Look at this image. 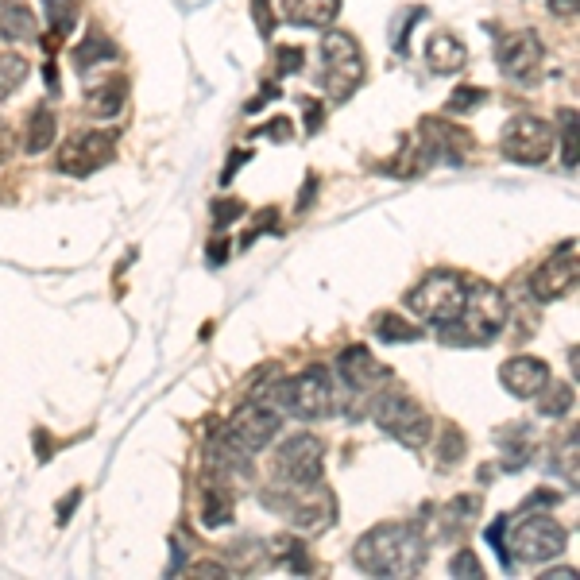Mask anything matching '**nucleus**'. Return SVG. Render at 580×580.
I'll list each match as a JSON object with an SVG mask.
<instances>
[{
    "mask_svg": "<svg viewBox=\"0 0 580 580\" xmlns=\"http://www.w3.org/2000/svg\"><path fill=\"white\" fill-rule=\"evenodd\" d=\"M271 97H279V86H267L260 93V97H256V101H252V105H248V113H260L263 105H267V101H271Z\"/></svg>",
    "mask_w": 580,
    "mask_h": 580,
    "instance_id": "47",
    "label": "nucleus"
},
{
    "mask_svg": "<svg viewBox=\"0 0 580 580\" xmlns=\"http://www.w3.org/2000/svg\"><path fill=\"white\" fill-rule=\"evenodd\" d=\"M12 151H16V136H12V124H8V120H0V163H8V159H12Z\"/></svg>",
    "mask_w": 580,
    "mask_h": 580,
    "instance_id": "40",
    "label": "nucleus"
},
{
    "mask_svg": "<svg viewBox=\"0 0 580 580\" xmlns=\"http://www.w3.org/2000/svg\"><path fill=\"white\" fill-rule=\"evenodd\" d=\"M190 577H225V569L217 561H202V565H190Z\"/></svg>",
    "mask_w": 580,
    "mask_h": 580,
    "instance_id": "45",
    "label": "nucleus"
},
{
    "mask_svg": "<svg viewBox=\"0 0 580 580\" xmlns=\"http://www.w3.org/2000/svg\"><path fill=\"white\" fill-rule=\"evenodd\" d=\"M337 368H341V376H345L348 391H356V395H368L379 379H383V368L372 360V352L364 345L345 348V352L337 356Z\"/></svg>",
    "mask_w": 580,
    "mask_h": 580,
    "instance_id": "16",
    "label": "nucleus"
},
{
    "mask_svg": "<svg viewBox=\"0 0 580 580\" xmlns=\"http://www.w3.org/2000/svg\"><path fill=\"white\" fill-rule=\"evenodd\" d=\"M577 275H580L577 244L569 240L565 248H557L550 260H546L542 267H538V271H534V279H530V290H534V298H538V302H557V298L573 294V287H577Z\"/></svg>",
    "mask_w": 580,
    "mask_h": 580,
    "instance_id": "14",
    "label": "nucleus"
},
{
    "mask_svg": "<svg viewBox=\"0 0 580 580\" xmlns=\"http://www.w3.org/2000/svg\"><path fill=\"white\" fill-rule=\"evenodd\" d=\"M205 260H209V267H221L229 260V236H213L209 248H205Z\"/></svg>",
    "mask_w": 580,
    "mask_h": 580,
    "instance_id": "37",
    "label": "nucleus"
},
{
    "mask_svg": "<svg viewBox=\"0 0 580 580\" xmlns=\"http://www.w3.org/2000/svg\"><path fill=\"white\" fill-rule=\"evenodd\" d=\"M279 12L298 28H325L329 20H337L341 0H279Z\"/></svg>",
    "mask_w": 580,
    "mask_h": 580,
    "instance_id": "17",
    "label": "nucleus"
},
{
    "mask_svg": "<svg viewBox=\"0 0 580 580\" xmlns=\"http://www.w3.org/2000/svg\"><path fill=\"white\" fill-rule=\"evenodd\" d=\"M577 4L580 0H550V12L557 20H577Z\"/></svg>",
    "mask_w": 580,
    "mask_h": 580,
    "instance_id": "43",
    "label": "nucleus"
},
{
    "mask_svg": "<svg viewBox=\"0 0 580 580\" xmlns=\"http://www.w3.org/2000/svg\"><path fill=\"white\" fill-rule=\"evenodd\" d=\"M565 542H569L565 526L557 519H550V515H530L515 530V553H519L522 561H530V565L557 557V553L565 550Z\"/></svg>",
    "mask_w": 580,
    "mask_h": 580,
    "instance_id": "13",
    "label": "nucleus"
},
{
    "mask_svg": "<svg viewBox=\"0 0 580 580\" xmlns=\"http://www.w3.org/2000/svg\"><path fill=\"white\" fill-rule=\"evenodd\" d=\"M561 147H565V167L577 171V109H561Z\"/></svg>",
    "mask_w": 580,
    "mask_h": 580,
    "instance_id": "28",
    "label": "nucleus"
},
{
    "mask_svg": "<svg viewBox=\"0 0 580 580\" xmlns=\"http://www.w3.org/2000/svg\"><path fill=\"white\" fill-rule=\"evenodd\" d=\"M275 225H279V213H275V209H263L260 217H256V225H252V232L244 236V244H252L260 232H275Z\"/></svg>",
    "mask_w": 580,
    "mask_h": 580,
    "instance_id": "38",
    "label": "nucleus"
},
{
    "mask_svg": "<svg viewBox=\"0 0 580 580\" xmlns=\"http://www.w3.org/2000/svg\"><path fill=\"white\" fill-rule=\"evenodd\" d=\"M232 519V499L221 488H205L202 495V522L213 530V526H225Z\"/></svg>",
    "mask_w": 580,
    "mask_h": 580,
    "instance_id": "25",
    "label": "nucleus"
},
{
    "mask_svg": "<svg viewBox=\"0 0 580 580\" xmlns=\"http://www.w3.org/2000/svg\"><path fill=\"white\" fill-rule=\"evenodd\" d=\"M314 194H318V174H310V178H306V186H302V194H298V205H294V209H298V213H306L310 202H314Z\"/></svg>",
    "mask_w": 580,
    "mask_h": 580,
    "instance_id": "42",
    "label": "nucleus"
},
{
    "mask_svg": "<svg viewBox=\"0 0 580 580\" xmlns=\"http://www.w3.org/2000/svg\"><path fill=\"white\" fill-rule=\"evenodd\" d=\"M275 472L283 480V488H318L321 480V441L314 434H298L290 437L287 445L279 449L275 457Z\"/></svg>",
    "mask_w": 580,
    "mask_h": 580,
    "instance_id": "9",
    "label": "nucleus"
},
{
    "mask_svg": "<svg viewBox=\"0 0 580 580\" xmlns=\"http://www.w3.org/2000/svg\"><path fill=\"white\" fill-rule=\"evenodd\" d=\"M58 136V120L51 109H31V120H28V136H24V147H28V155H39V151H47V147L55 144Z\"/></svg>",
    "mask_w": 580,
    "mask_h": 580,
    "instance_id": "21",
    "label": "nucleus"
},
{
    "mask_svg": "<svg viewBox=\"0 0 580 580\" xmlns=\"http://www.w3.org/2000/svg\"><path fill=\"white\" fill-rule=\"evenodd\" d=\"M35 457H39V461H47V457H51V437H47V430H39V434H35Z\"/></svg>",
    "mask_w": 580,
    "mask_h": 580,
    "instance_id": "46",
    "label": "nucleus"
},
{
    "mask_svg": "<svg viewBox=\"0 0 580 580\" xmlns=\"http://www.w3.org/2000/svg\"><path fill=\"white\" fill-rule=\"evenodd\" d=\"M464 457V434L457 426H445V441L437 445V461L441 464H457Z\"/></svg>",
    "mask_w": 580,
    "mask_h": 580,
    "instance_id": "30",
    "label": "nucleus"
},
{
    "mask_svg": "<svg viewBox=\"0 0 580 580\" xmlns=\"http://www.w3.org/2000/svg\"><path fill=\"white\" fill-rule=\"evenodd\" d=\"M244 213V202H236V198H229V202H213V221L217 225H229V221H236Z\"/></svg>",
    "mask_w": 580,
    "mask_h": 580,
    "instance_id": "36",
    "label": "nucleus"
},
{
    "mask_svg": "<svg viewBox=\"0 0 580 580\" xmlns=\"http://www.w3.org/2000/svg\"><path fill=\"white\" fill-rule=\"evenodd\" d=\"M28 78V58L20 55H0V101H8Z\"/></svg>",
    "mask_w": 580,
    "mask_h": 580,
    "instance_id": "24",
    "label": "nucleus"
},
{
    "mask_svg": "<svg viewBox=\"0 0 580 580\" xmlns=\"http://www.w3.org/2000/svg\"><path fill=\"white\" fill-rule=\"evenodd\" d=\"M538 410L546 418H561L565 410H573V383H553L550 391H538Z\"/></svg>",
    "mask_w": 580,
    "mask_h": 580,
    "instance_id": "26",
    "label": "nucleus"
},
{
    "mask_svg": "<svg viewBox=\"0 0 580 580\" xmlns=\"http://www.w3.org/2000/svg\"><path fill=\"white\" fill-rule=\"evenodd\" d=\"M0 35L8 43H31L39 39V20L28 4H4L0 8Z\"/></svg>",
    "mask_w": 580,
    "mask_h": 580,
    "instance_id": "20",
    "label": "nucleus"
},
{
    "mask_svg": "<svg viewBox=\"0 0 580 580\" xmlns=\"http://www.w3.org/2000/svg\"><path fill=\"white\" fill-rule=\"evenodd\" d=\"M372 418H376V426L383 434H391L395 441L410 445V449H422L430 441V430H434V422L426 418V410L418 403H410L399 391H383L376 399V406H372Z\"/></svg>",
    "mask_w": 580,
    "mask_h": 580,
    "instance_id": "6",
    "label": "nucleus"
},
{
    "mask_svg": "<svg viewBox=\"0 0 580 580\" xmlns=\"http://www.w3.org/2000/svg\"><path fill=\"white\" fill-rule=\"evenodd\" d=\"M302 109H306V132L314 136L321 128V120H325V116H321V105L318 101H310V97H302Z\"/></svg>",
    "mask_w": 580,
    "mask_h": 580,
    "instance_id": "41",
    "label": "nucleus"
},
{
    "mask_svg": "<svg viewBox=\"0 0 580 580\" xmlns=\"http://www.w3.org/2000/svg\"><path fill=\"white\" fill-rule=\"evenodd\" d=\"M553 144H557V140H553V128L542 120V116L519 113L507 120L503 140H499V151H503V159H511V163L538 167V163L550 159Z\"/></svg>",
    "mask_w": 580,
    "mask_h": 580,
    "instance_id": "7",
    "label": "nucleus"
},
{
    "mask_svg": "<svg viewBox=\"0 0 580 580\" xmlns=\"http://www.w3.org/2000/svg\"><path fill=\"white\" fill-rule=\"evenodd\" d=\"M426 62H430L434 74H457V70H464V62H468V51H464V43L457 35L437 31L434 39L426 43Z\"/></svg>",
    "mask_w": 580,
    "mask_h": 580,
    "instance_id": "19",
    "label": "nucleus"
},
{
    "mask_svg": "<svg viewBox=\"0 0 580 580\" xmlns=\"http://www.w3.org/2000/svg\"><path fill=\"white\" fill-rule=\"evenodd\" d=\"M263 395H271V399L279 403V410H287V414H294V418H306V422L333 414V406H337L333 403L337 391H333L329 368H306V372H298V376L275 383V387L263 391Z\"/></svg>",
    "mask_w": 580,
    "mask_h": 580,
    "instance_id": "2",
    "label": "nucleus"
},
{
    "mask_svg": "<svg viewBox=\"0 0 580 580\" xmlns=\"http://www.w3.org/2000/svg\"><path fill=\"white\" fill-rule=\"evenodd\" d=\"M488 101V93L476 86H457L453 89V97L445 101V113H468V109H476V105H484Z\"/></svg>",
    "mask_w": 580,
    "mask_h": 580,
    "instance_id": "29",
    "label": "nucleus"
},
{
    "mask_svg": "<svg viewBox=\"0 0 580 580\" xmlns=\"http://www.w3.org/2000/svg\"><path fill=\"white\" fill-rule=\"evenodd\" d=\"M302 47H279V70L283 74H294V70H302Z\"/></svg>",
    "mask_w": 580,
    "mask_h": 580,
    "instance_id": "39",
    "label": "nucleus"
},
{
    "mask_svg": "<svg viewBox=\"0 0 580 580\" xmlns=\"http://www.w3.org/2000/svg\"><path fill=\"white\" fill-rule=\"evenodd\" d=\"M503 321H507V298L488 283H472L464 290L461 318L453 321L457 329H464L457 345H488L503 333Z\"/></svg>",
    "mask_w": 580,
    "mask_h": 580,
    "instance_id": "4",
    "label": "nucleus"
},
{
    "mask_svg": "<svg viewBox=\"0 0 580 580\" xmlns=\"http://www.w3.org/2000/svg\"><path fill=\"white\" fill-rule=\"evenodd\" d=\"M569 577H577V573H573V569H550L542 580H569Z\"/></svg>",
    "mask_w": 580,
    "mask_h": 580,
    "instance_id": "49",
    "label": "nucleus"
},
{
    "mask_svg": "<svg viewBox=\"0 0 580 580\" xmlns=\"http://www.w3.org/2000/svg\"><path fill=\"white\" fill-rule=\"evenodd\" d=\"M364 82L360 43L345 31H329L321 39V89L329 101H348Z\"/></svg>",
    "mask_w": 580,
    "mask_h": 580,
    "instance_id": "3",
    "label": "nucleus"
},
{
    "mask_svg": "<svg viewBox=\"0 0 580 580\" xmlns=\"http://www.w3.org/2000/svg\"><path fill=\"white\" fill-rule=\"evenodd\" d=\"M464 290H468V283L457 271H430L418 287L406 294V306H410V314H418L422 321L449 325V321L461 318Z\"/></svg>",
    "mask_w": 580,
    "mask_h": 580,
    "instance_id": "5",
    "label": "nucleus"
},
{
    "mask_svg": "<svg viewBox=\"0 0 580 580\" xmlns=\"http://www.w3.org/2000/svg\"><path fill=\"white\" fill-rule=\"evenodd\" d=\"M116 55H120V51H116L113 39H105L101 31H93V35H86V39L78 43V51H74V62H78V70H89L93 62H113Z\"/></svg>",
    "mask_w": 580,
    "mask_h": 580,
    "instance_id": "22",
    "label": "nucleus"
},
{
    "mask_svg": "<svg viewBox=\"0 0 580 580\" xmlns=\"http://www.w3.org/2000/svg\"><path fill=\"white\" fill-rule=\"evenodd\" d=\"M495 62H499V70H503L511 82L534 86V82H538V70H542V39L526 28L511 31V35H503V43H499V51H495Z\"/></svg>",
    "mask_w": 580,
    "mask_h": 580,
    "instance_id": "12",
    "label": "nucleus"
},
{
    "mask_svg": "<svg viewBox=\"0 0 580 580\" xmlns=\"http://www.w3.org/2000/svg\"><path fill=\"white\" fill-rule=\"evenodd\" d=\"M379 341H418V329L399 314H379L376 318Z\"/></svg>",
    "mask_w": 580,
    "mask_h": 580,
    "instance_id": "27",
    "label": "nucleus"
},
{
    "mask_svg": "<svg viewBox=\"0 0 580 580\" xmlns=\"http://www.w3.org/2000/svg\"><path fill=\"white\" fill-rule=\"evenodd\" d=\"M503 387L515 395V399H534L546 383H550V368H546V360H538V356H515V360H507L503 364Z\"/></svg>",
    "mask_w": 580,
    "mask_h": 580,
    "instance_id": "15",
    "label": "nucleus"
},
{
    "mask_svg": "<svg viewBox=\"0 0 580 580\" xmlns=\"http://www.w3.org/2000/svg\"><path fill=\"white\" fill-rule=\"evenodd\" d=\"M488 542H492L499 565H503V569H511V550H507V515H503V519H495L492 526H488Z\"/></svg>",
    "mask_w": 580,
    "mask_h": 580,
    "instance_id": "31",
    "label": "nucleus"
},
{
    "mask_svg": "<svg viewBox=\"0 0 580 580\" xmlns=\"http://www.w3.org/2000/svg\"><path fill=\"white\" fill-rule=\"evenodd\" d=\"M279 434V414L271 406H263L260 399L248 406H240L232 414V422L225 426V441H232L240 453H260L263 445H271V437Z\"/></svg>",
    "mask_w": 580,
    "mask_h": 580,
    "instance_id": "11",
    "label": "nucleus"
},
{
    "mask_svg": "<svg viewBox=\"0 0 580 580\" xmlns=\"http://www.w3.org/2000/svg\"><path fill=\"white\" fill-rule=\"evenodd\" d=\"M252 16H256V24H260V35H263V39H271V31H275L271 0H252Z\"/></svg>",
    "mask_w": 580,
    "mask_h": 580,
    "instance_id": "35",
    "label": "nucleus"
},
{
    "mask_svg": "<svg viewBox=\"0 0 580 580\" xmlns=\"http://www.w3.org/2000/svg\"><path fill=\"white\" fill-rule=\"evenodd\" d=\"M116 151V132H82L74 140H66L58 151V171L70 178H89L93 171H101Z\"/></svg>",
    "mask_w": 580,
    "mask_h": 580,
    "instance_id": "10",
    "label": "nucleus"
},
{
    "mask_svg": "<svg viewBox=\"0 0 580 580\" xmlns=\"http://www.w3.org/2000/svg\"><path fill=\"white\" fill-rule=\"evenodd\" d=\"M78 499H82V492H78V488H74V492H70V495H62V503H58V522H62V526L70 522V515H74V507H78Z\"/></svg>",
    "mask_w": 580,
    "mask_h": 580,
    "instance_id": "44",
    "label": "nucleus"
},
{
    "mask_svg": "<svg viewBox=\"0 0 580 580\" xmlns=\"http://www.w3.org/2000/svg\"><path fill=\"white\" fill-rule=\"evenodd\" d=\"M422 16H426V8H410V12L399 16V31H395V51H399V55H410V51H406V47H410V43H406V35L414 31V24H418Z\"/></svg>",
    "mask_w": 580,
    "mask_h": 580,
    "instance_id": "33",
    "label": "nucleus"
},
{
    "mask_svg": "<svg viewBox=\"0 0 580 580\" xmlns=\"http://www.w3.org/2000/svg\"><path fill=\"white\" fill-rule=\"evenodd\" d=\"M248 159H252L248 151H236V155H232V163H229V167H225V174H221V182H232V174H236V167H240V163H248Z\"/></svg>",
    "mask_w": 580,
    "mask_h": 580,
    "instance_id": "48",
    "label": "nucleus"
},
{
    "mask_svg": "<svg viewBox=\"0 0 580 580\" xmlns=\"http://www.w3.org/2000/svg\"><path fill=\"white\" fill-rule=\"evenodd\" d=\"M78 8H82V0H43V12H47V24H51L55 39H62L78 24Z\"/></svg>",
    "mask_w": 580,
    "mask_h": 580,
    "instance_id": "23",
    "label": "nucleus"
},
{
    "mask_svg": "<svg viewBox=\"0 0 580 580\" xmlns=\"http://www.w3.org/2000/svg\"><path fill=\"white\" fill-rule=\"evenodd\" d=\"M449 573H453V577H472L476 580V577H484V565L472 557V550H461L453 561H449Z\"/></svg>",
    "mask_w": 580,
    "mask_h": 580,
    "instance_id": "32",
    "label": "nucleus"
},
{
    "mask_svg": "<svg viewBox=\"0 0 580 580\" xmlns=\"http://www.w3.org/2000/svg\"><path fill=\"white\" fill-rule=\"evenodd\" d=\"M256 136H271V140H279V144H290V136H294V128H290L287 116H275L271 124H263L256 128Z\"/></svg>",
    "mask_w": 580,
    "mask_h": 580,
    "instance_id": "34",
    "label": "nucleus"
},
{
    "mask_svg": "<svg viewBox=\"0 0 580 580\" xmlns=\"http://www.w3.org/2000/svg\"><path fill=\"white\" fill-rule=\"evenodd\" d=\"M418 147L430 159V167L434 163L457 167V163H464L472 155V132L461 128V124H453V120H445V116H426L418 124Z\"/></svg>",
    "mask_w": 580,
    "mask_h": 580,
    "instance_id": "8",
    "label": "nucleus"
},
{
    "mask_svg": "<svg viewBox=\"0 0 580 580\" xmlns=\"http://www.w3.org/2000/svg\"><path fill=\"white\" fill-rule=\"evenodd\" d=\"M422 557H426V546H422L418 530L403 522H383L376 530H368L352 550L356 569H364L372 577H410V573H418Z\"/></svg>",
    "mask_w": 580,
    "mask_h": 580,
    "instance_id": "1",
    "label": "nucleus"
},
{
    "mask_svg": "<svg viewBox=\"0 0 580 580\" xmlns=\"http://www.w3.org/2000/svg\"><path fill=\"white\" fill-rule=\"evenodd\" d=\"M124 101H128V78H109L101 86H93L86 93V113L97 116V120H113V116L124 113Z\"/></svg>",
    "mask_w": 580,
    "mask_h": 580,
    "instance_id": "18",
    "label": "nucleus"
}]
</instances>
